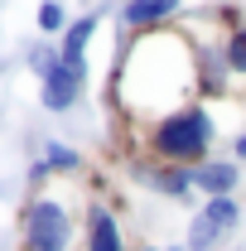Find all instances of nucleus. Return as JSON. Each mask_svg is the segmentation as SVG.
Segmentation results:
<instances>
[{
	"label": "nucleus",
	"mask_w": 246,
	"mask_h": 251,
	"mask_svg": "<svg viewBox=\"0 0 246 251\" xmlns=\"http://www.w3.org/2000/svg\"><path fill=\"white\" fill-rule=\"evenodd\" d=\"M222 140V121L208 101H193L184 111L145 126V150L154 164H174V169H198L213 159V145Z\"/></svg>",
	"instance_id": "nucleus-3"
},
{
	"label": "nucleus",
	"mask_w": 246,
	"mask_h": 251,
	"mask_svg": "<svg viewBox=\"0 0 246 251\" xmlns=\"http://www.w3.org/2000/svg\"><path fill=\"white\" fill-rule=\"evenodd\" d=\"M111 101L140 126H154L203 101V44L174 25L130 34L121 63L111 73Z\"/></svg>",
	"instance_id": "nucleus-1"
},
{
	"label": "nucleus",
	"mask_w": 246,
	"mask_h": 251,
	"mask_svg": "<svg viewBox=\"0 0 246 251\" xmlns=\"http://www.w3.org/2000/svg\"><path fill=\"white\" fill-rule=\"evenodd\" d=\"M242 218H246V208L237 198H203L188 218L184 247L188 251H227V242L242 232Z\"/></svg>",
	"instance_id": "nucleus-4"
},
{
	"label": "nucleus",
	"mask_w": 246,
	"mask_h": 251,
	"mask_svg": "<svg viewBox=\"0 0 246 251\" xmlns=\"http://www.w3.org/2000/svg\"><path fill=\"white\" fill-rule=\"evenodd\" d=\"M25 68L44 82V77L58 68V44H53V39H34V44H25Z\"/></svg>",
	"instance_id": "nucleus-13"
},
{
	"label": "nucleus",
	"mask_w": 246,
	"mask_h": 251,
	"mask_svg": "<svg viewBox=\"0 0 246 251\" xmlns=\"http://www.w3.org/2000/svg\"><path fill=\"white\" fill-rule=\"evenodd\" d=\"M77 251H130L125 227H121V218H116L111 203L87 198V213H82V247Z\"/></svg>",
	"instance_id": "nucleus-5"
},
{
	"label": "nucleus",
	"mask_w": 246,
	"mask_h": 251,
	"mask_svg": "<svg viewBox=\"0 0 246 251\" xmlns=\"http://www.w3.org/2000/svg\"><path fill=\"white\" fill-rule=\"evenodd\" d=\"M169 20H179V5L174 0H130V5H121V29L125 34L169 29Z\"/></svg>",
	"instance_id": "nucleus-10"
},
{
	"label": "nucleus",
	"mask_w": 246,
	"mask_h": 251,
	"mask_svg": "<svg viewBox=\"0 0 246 251\" xmlns=\"http://www.w3.org/2000/svg\"><path fill=\"white\" fill-rule=\"evenodd\" d=\"M82 92H87V77L58 63V68H53V73L39 82V106H44L49 116H68V111L82 101Z\"/></svg>",
	"instance_id": "nucleus-7"
},
{
	"label": "nucleus",
	"mask_w": 246,
	"mask_h": 251,
	"mask_svg": "<svg viewBox=\"0 0 246 251\" xmlns=\"http://www.w3.org/2000/svg\"><path fill=\"white\" fill-rule=\"evenodd\" d=\"M222 58H227V68H232V77H246V25H232V29H227Z\"/></svg>",
	"instance_id": "nucleus-14"
},
{
	"label": "nucleus",
	"mask_w": 246,
	"mask_h": 251,
	"mask_svg": "<svg viewBox=\"0 0 246 251\" xmlns=\"http://www.w3.org/2000/svg\"><path fill=\"white\" fill-rule=\"evenodd\" d=\"M135 184L159 193V198H174V203H188L198 188H193V169H174V164H135L130 169Z\"/></svg>",
	"instance_id": "nucleus-8"
},
{
	"label": "nucleus",
	"mask_w": 246,
	"mask_h": 251,
	"mask_svg": "<svg viewBox=\"0 0 246 251\" xmlns=\"http://www.w3.org/2000/svg\"><path fill=\"white\" fill-rule=\"evenodd\" d=\"M39 164H44L53 179H73V174H82V150H73L68 140H44Z\"/></svg>",
	"instance_id": "nucleus-11"
},
{
	"label": "nucleus",
	"mask_w": 246,
	"mask_h": 251,
	"mask_svg": "<svg viewBox=\"0 0 246 251\" xmlns=\"http://www.w3.org/2000/svg\"><path fill=\"white\" fill-rule=\"evenodd\" d=\"M193 188H198L203 198H237V188H242V164L213 155L208 164L193 169Z\"/></svg>",
	"instance_id": "nucleus-9"
},
{
	"label": "nucleus",
	"mask_w": 246,
	"mask_h": 251,
	"mask_svg": "<svg viewBox=\"0 0 246 251\" xmlns=\"http://www.w3.org/2000/svg\"><path fill=\"white\" fill-rule=\"evenodd\" d=\"M135 251H188L184 242H150V247H135Z\"/></svg>",
	"instance_id": "nucleus-16"
},
{
	"label": "nucleus",
	"mask_w": 246,
	"mask_h": 251,
	"mask_svg": "<svg viewBox=\"0 0 246 251\" xmlns=\"http://www.w3.org/2000/svg\"><path fill=\"white\" fill-rule=\"evenodd\" d=\"M232 159H237V164H246V126L232 135Z\"/></svg>",
	"instance_id": "nucleus-15"
},
{
	"label": "nucleus",
	"mask_w": 246,
	"mask_h": 251,
	"mask_svg": "<svg viewBox=\"0 0 246 251\" xmlns=\"http://www.w3.org/2000/svg\"><path fill=\"white\" fill-rule=\"evenodd\" d=\"M101 20H106V10H87V15H77V20L68 25V34L58 39V63H63V68L92 77V58H87V49H92V39L101 34Z\"/></svg>",
	"instance_id": "nucleus-6"
},
{
	"label": "nucleus",
	"mask_w": 246,
	"mask_h": 251,
	"mask_svg": "<svg viewBox=\"0 0 246 251\" xmlns=\"http://www.w3.org/2000/svg\"><path fill=\"white\" fill-rule=\"evenodd\" d=\"M82 213L87 198L68 193V188H39L20 203V251H77L82 247Z\"/></svg>",
	"instance_id": "nucleus-2"
},
{
	"label": "nucleus",
	"mask_w": 246,
	"mask_h": 251,
	"mask_svg": "<svg viewBox=\"0 0 246 251\" xmlns=\"http://www.w3.org/2000/svg\"><path fill=\"white\" fill-rule=\"evenodd\" d=\"M34 25H39V39H53L58 44L63 34H68V25H73V15H68V5H53L49 0V5L34 10Z\"/></svg>",
	"instance_id": "nucleus-12"
}]
</instances>
